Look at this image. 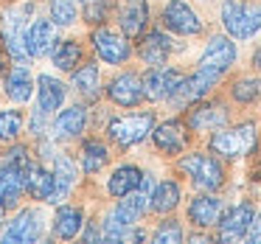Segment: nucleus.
<instances>
[{"instance_id": "obj_28", "label": "nucleus", "mask_w": 261, "mask_h": 244, "mask_svg": "<svg viewBox=\"0 0 261 244\" xmlns=\"http://www.w3.org/2000/svg\"><path fill=\"white\" fill-rule=\"evenodd\" d=\"M82 171L85 174H96V171H101L104 166L110 163V149L104 146L101 141H96V138H90V141L82 143Z\"/></svg>"}, {"instance_id": "obj_34", "label": "nucleus", "mask_w": 261, "mask_h": 244, "mask_svg": "<svg viewBox=\"0 0 261 244\" xmlns=\"http://www.w3.org/2000/svg\"><path fill=\"white\" fill-rule=\"evenodd\" d=\"M154 244H180L182 241V227L177 219H166L158 225V230H154L152 236Z\"/></svg>"}, {"instance_id": "obj_18", "label": "nucleus", "mask_w": 261, "mask_h": 244, "mask_svg": "<svg viewBox=\"0 0 261 244\" xmlns=\"http://www.w3.org/2000/svg\"><path fill=\"white\" fill-rule=\"evenodd\" d=\"M171 51H174L171 40L158 29L149 31V34L141 40V45H138V53H141V59L146 65H166V59H169Z\"/></svg>"}, {"instance_id": "obj_7", "label": "nucleus", "mask_w": 261, "mask_h": 244, "mask_svg": "<svg viewBox=\"0 0 261 244\" xmlns=\"http://www.w3.org/2000/svg\"><path fill=\"white\" fill-rule=\"evenodd\" d=\"M233 62H236V45H233L227 37H211L205 53L199 57V68L197 70H202V73L214 76V79L219 82L222 76L230 70Z\"/></svg>"}, {"instance_id": "obj_2", "label": "nucleus", "mask_w": 261, "mask_h": 244, "mask_svg": "<svg viewBox=\"0 0 261 244\" xmlns=\"http://www.w3.org/2000/svg\"><path fill=\"white\" fill-rule=\"evenodd\" d=\"M177 169H180L199 191H216V188H222V182H225V169H222V163L214 154H205V152L186 154V157L177 163Z\"/></svg>"}, {"instance_id": "obj_19", "label": "nucleus", "mask_w": 261, "mask_h": 244, "mask_svg": "<svg viewBox=\"0 0 261 244\" xmlns=\"http://www.w3.org/2000/svg\"><path fill=\"white\" fill-rule=\"evenodd\" d=\"M25 40V51H29V57H45V53H51L54 48V23L51 20H37V23H31V29L23 34Z\"/></svg>"}, {"instance_id": "obj_3", "label": "nucleus", "mask_w": 261, "mask_h": 244, "mask_svg": "<svg viewBox=\"0 0 261 244\" xmlns=\"http://www.w3.org/2000/svg\"><path fill=\"white\" fill-rule=\"evenodd\" d=\"M222 25L233 40H250L261 29V6L242 3V0H225L222 3Z\"/></svg>"}, {"instance_id": "obj_22", "label": "nucleus", "mask_w": 261, "mask_h": 244, "mask_svg": "<svg viewBox=\"0 0 261 244\" xmlns=\"http://www.w3.org/2000/svg\"><path fill=\"white\" fill-rule=\"evenodd\" d=\"M141 182H143V171L138 169V166H121V169H115L113 177L107 180V191H110V197L121 199L129 191H135Z\"/></svg>"}, {"instance_id": "obj_4", "label": "nucleus", "mask_w": 261, "mask_h": 244, "mask_svg": "<svg viewBox=\"0 0 261 244\" xmlns=\"http://www.w3.org/2000/svg\"><path fill=\"white\" fill-rule=\"evenodd\" d=\"M152 126H154V113H132V115H124V118L110 121L107 135L113 143H118L121 149H126V146L141 143L143 138L152 132Z\"/></svg>"}, {"instance_id": "obj_27", "label": "nucleus", "mask_w": 261, "mask_h": 244, "mask_svg": "<svg viewBox=\"0 0 261 244\" xmlns=\"http://www.w3.org/2000/svg\"><path fill=\"white\" fill-rule=\"evenodd\" d=\"M25 191L34 199H48L54 191V171H48L45 166H29L25 171Z\"/></svg>"}, {"instance_id": "obj_39", "label": "nucleus", "mask_w": 261, "mask_h": 244, "mask_svg": "<svg viewBox=\"0 0 261 244\" xmlns=\"http://www.w3.org/2000/svg\"><path fill=\"white\" fill-rule=\"evenodd\" d=\"M85 3H87V0H85Z\"/></svg>"}, {"instance_id": "obj_31", "label": "nucleus", "mask_w": 261, "mask_h": 244, "mask_svg": "<svg viewBox=\"0 0 261 244\" xmlns=\"http://www.w3.org/2000/svg\"><path fill=\"white\" fill-rule=\"evenodd\" d=\"M23 113L20 110H0V141L3 143H12L20 138V132H23Z\"/></svg>"}, {"instance_id": "obj_9", "label": "nucleus", "mask_w": 261, "mask_h": 244, "mask_svg": "<svg viewBox=\"0 0 261 244\" xmlns=\"http://www.w3.org/2000/svg\"><path fill=\"white\" fill-rule=\"evenodd\" d=\"M93 48H96V53L107 65H124L132 53L126 37L118 34V31H113V29H96L93 31Z\"/></svg>"}, {"instance_id": "obj_30", "label": "nucleus", "mask_w": 261, "mask_h": 244, "mask_svg": "<svg viewBox=\"0 0 261 244\" xmlns=\"http://www.w3.org/2000/svg\"><path fill=\"white\" fill-rule=\"evenodd\" d=\"M73 87L87 98L96 96L98 93V65L87 62V65H82L79 70H73Z\"/></svg>"}, {"instance_id": "obj_25", "label": "nucleus", "mask_w": 261, "mask_h": 244, "mask_svg": "<svg viewBox=\"0 0 261 244\" xmlns=\"http://www.w3.org/2000/svg\"><path fill=\"white\" fill-rule=\"evenodd\" d=\"M31 90H34V82H31V73L25 65H17V68L9 70L6 76V96L17 104H25L31 98Z\"/></svg>"}, {"instance_id": "obj_37", "label": "nucleus", "mask_w": 261, "mask_h": 244, "mask_svg": "<svg viewBox=\"0 0 261 244\" xmlns=\"http://www.w3.org/2000/svg\"><path fill=\"white\" fill-rule=\"evenodd\" d=\"M6 73V57H3V51H0V76Z\"/></svg>"}, {"instance_id": "obj_8", "label": "nucleus", "mask_w": 261, "mask_h": 244, "mask_svg": "<svg viewBox=\"0 0 261 244\" xmlns=\"http://www.w3.org/2000/svg\"><path fill=\"white\" fill-rule=\"evenodd\" d=\"M42 236V213L37 208H23L12 222L9 227L3 230V241L6 244H25V241H37Z\"/></svg>"}, {"instance_id": "obj_24", "label": "nucleus", "mask_w": 261, "mask_h": 244, "mask_svg": "<svg viewBox=\"0 0 261 244\" xmlns=\"http://www.w3.org/2000/svg\"><path fill=\"white\" fill-rule=\"evenodd\" d=\"M118 23H121V31H124V37H141L143 29H146L149 23V9L146 3H141V0H132V6H126L124 12L118 14Z\"/></svg>"}, {"instance_id": "obj_35", "label": "nucleus", "mask_w": 261, "mask_h": 244, "mask_svg": "<svg viewBox=\"0 0 261 244\" xmlns=\"http://www.w3.org/2000/svg\"><path fill=\"white\" fill-rule=\"evenodd\" d=\"M110 12H113V6H107V0H87V6H85V23L101 25L104 20L110 17Z\"/></svg>"}, {"instance_id": "obj_13", "label": "nucleus", "mask_w": 261, "mask_h": 244, "mask_svg": "<svg viewBox=\"0 0 261 244\" xmlns=\"http://www.w3.org/2000/svg\"><path fill=\"white\" fill-rule=\"evenodd\" d=\"M149 208V174H143V182L135 188V191H129L126 197H121L118 208L113 210V216L121 222V225H135L138 219L143 216V210Z\"/></svg>"}, {"instance_id": "obj_21", "label": "nucleus", "mask_w": 261, "mask_h": 244, "mask_svg": "<svg viewBox=\"0 0 261 244\" xmlns=\"http://www.w3.org/2000/svg\"><path fill=\"white\" fill-rule=\"evenodd\" d=\"M37 85H40L37 87V93H40V107L37 110H42L45 115L57 113L65 104V85L59 79H54V76H45V73L37 79Z\"/></svg>"}, {"instance_id": "obj_33", "label": "nucleus", "mask_w": 261, "mask_h": 244, "mask_svg": "<svg viewBox=\"0 0 261 244\" xmlns=\"http://www.w3.org/2000/svg\"><path fill=\"white\" fill-rule=\"evenodd\" d=\"M79 12H76V0H54L51 3V20L57 25H73Z\"/></svg>"}, {"instance_id": "obj_36", "label": "nucleus", "mask_w": 261, "mask_h": 244, "mask_svg": "<svg viewBox=\"0 0 261 244\" xmlns=\"http://www.w3.org/2000/svg\"><path fill=\"white\" fill-rule=\"evenodd\" d=\"M253 65H255V68H261V48L253 53Z\"/></svg>"}, {"instance_id": "obj_29", "label": "nucleus", "mask_w": 261, "mask_h": 244, "mask_svg": "<svg viewBox=\"0 0 261 244\" xmlns=\"http://www.w3.org/2000/svg\"><path fill=\"white\" fill-rule=\"evenodd\" d=\"M82 53H85V48L76 40H62L51 48V59L59 70H76V65L82 62Z\"/></svg>"}, {"instance_id": "obj_20", "label": "nucleus", "mask_w": 261, "mask_h": 244, "mask_svg": "<svg viewBox=\"0 0 261 244\" xmlns=\"http://www.w3.org/2000/svg\"><path fill=\"white\" fill-rule=\"evenodd\" d=\"M51 230H54V238H62V241L76 238L82 230V208H76V205H62V208L57 210V216H54Z\"/></svg>"}, {"instance_id": "obj_6", "label": "nucleus", "mask_w": 261, "mask_h": 244, "mask_svg": "<svg viewBox=\"0 0 261 244\" xmlns=\"http://www.w3.org/2000/svg\"><path fill=\"white\" fill-rule=\"evenodd\" d=\"M186 76L180 73L177 68H163V65H152L146 73L141 76V85H143V96L149 101H166L177 93V87L182 85Z\"/></svg>"}, {"instance_id": "obj_16", "label": "nucleus", "mask_w": 261, "mask_h": 244, "mask_svg": "<svg viewBox=\"0 0 261 244\" xmlns=\"http://www.w3.org/2000/svg\"><path fill=\"white\" fill-rule=\"evenodd\" d=\"M222 216V199H216L211 191L199 194V197L191 199L188 205V219L197 227H214Z\"/></svg>"}, {"instance_id": "obj_5", "label": "nucleus", "mask_w": 261, "mask_h": 244, "mask_svg": "<svg viewBox=\"0 0 261 244\" xmlns=\"http://www.w3.org/2000/svg\"><path fill=\"white\" fill-rule=\"evenodd\" d=\"M253 146H255V126L253 124H239L233 129H219L211 138V152L222 154L227 160L253 152Z\"/></svg>"}, {"instance_id": "obj_12", "label": "nucleus", "mask_w": 261, "mask_h": 244, "mask_svg": "<svg viewBox=\"0 0 261 244\" xmlns=\"http://www.w3.org/2000/svg\"><path fill=\"white\" fill-rule=\"evenodd\" d=\"M107 98L118 107H138L143 101V85H141V76L138 73H118L113 82L107 85Z\"/></svg>"}, {"instance_id": "obj_1", "label": "nucleus", "mask_w": 261, "mask_h": 244, "mask_svg": "<svg viewBox=\"0 0 261 244\" xmlns=\"http://www.w3.org/2000/svg\"><path fill=\"white\" fill-rule=\"evenodd\" d=\"M31 160L25 146H17L6 154V160L0 163V208L12 210L20 205V197L25 194V171H29Z\"/></svg>"}, {"instance_id": "obj_15", "label": "nucleus", "mask_w": 261, "mask_h": 244, "mask_svg": "<svg viewBox=\"0 0 261 244\" xmlns=\"http://www.w3.org/2000/svg\"><path fill=\"white\" fill-rule=\"evenodd\" d=\"M152 141L163 154H180L186 149V124L163 121L160 126H152Z\"/></svg>"}, {"instance_id": "obj_14", "label": "nucleus", "mask_w": 261, "mask_h": 244, "mask_svg": "<svg viewBox=\"0 0 261 244\" xmlns=\"http://www.w3.org/2000/svg\"><path fill=\"white\" fill-rule=\"evenodd\" d=\"M227 121V110L216 101H205L197 104V107L188 110L186 115V126L194 132H205V129H219L222 124Z\"/></svg>"}, {"instance_id": "obj_26", "label": "nucleus", "mask_w": 261, "mask_h": 244, "mask_svg": "<svg viewBox=\"0 0 261 244\" xmlns=\"http://www.w3.org/2000/svg\"><path fill=\"white\" fill-rule=\"evenodd\" d=\"M180 205V185L174 180H163L152 194H149V208L154 213H169Z\"/></svg>"}, {"instance_id": "obj_23", "label": "nucleus", "mask_w": 261, "mask_h": 244, "mask_svg": "<svg viewBox=\"0 0 261 244\" xmlns=\"http://www.w3.org/2000/svg\"><path fill=\"white\" fill-rule=\"evenodd\" d=\"M76 182V166L70 157H57V166H54V191L48 197V202H62L68 197V191Z\"/></svg>"}, {"instance_id": "obj_38", "label": "nucleus", "mask_w": 261, "mask_h": 244, "mask_svg": "<svg viewBox=\"0 0 261 244\" xmlns=\"http://www.w3.org/2000/svg\"><path fill=\"white\" fill-rule=\"evenodd\" d=\"M129 3H132V0H129Z\"/></svg>"}, {"instance_id": "obj_10", "label": "nucleus", "mask_w": 261, "mask_h": 244, "mask_svg": "<svg viewBox=\"0 0 261 244\" xmlns=\"http://www.w3.org/2000/svg\"><path fill=\"white\" fill-rule=\"evenodd\" d=\"M163 25L169 31H174V34L180 37H194L202 31V20L194 14V9L188 6V3H182V0H171V3H166L163 9Z\"/></svg>"}, {"instance_id": "obj_32", "label": "nucleus", "mask_w": 261, "mask_h": 244, "mask_svg": "<svg viewBox=\"0 0 261 244\" xmlns=\"http://www.w3.org/2000/svg\"><path fill=\"white\" fill-rule=\"evenodd\" d=\"M230 96L236 98L239 104H253L261 98V79H253V76H244L236 85L230 87Z\"/></svg>"}, {"instance_id": "obj_17", "label": "nucleus", "mask_w": 261, "mask_h": 244, "mask_svg": "<svg viewBox=\"0 0 261 244\" xmlns=\"http://www.w3.org/2000/svg\"><path fill=\"white\" fill-rule=\"evenodd\" d=\"M85 126H87L85 107H68L54 121V138L57 141H73V138H79L85 132Z\"/></svg>"}, {"instance_id": "obj_11", "label": "nucleus", "mask_w": 261, "mask_h": 244, "mask_svg": "<svg viewBox=\"0 0 261 244\" xmlns=\"http://www.w3.org/2000/svg\"><path fill=\"white\" fill-rule=\"evenodd\" d=\"M253 219H255L253 205L242 202V205H236V208H230L225 216H222V222H216V225H219V238L222 241H239V238H247Z\"/></svg>"}]
</instances>
